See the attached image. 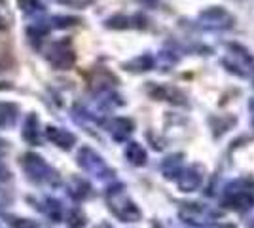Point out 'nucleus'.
Instances as JSON below:
<instances>
[{
	"mask_svg": "<svg viewBox=\"0 0 254 228\" xmlns=\"http://www.w3.org/2000/svg\"><path fill=\"white\" fill-rule=\"evenodd\" d=\"M222 67L239 78H251L254 69V55L237 42L226 44V55L222 57Z\"/></svg>",
	"mask_w": 254,
	"mask_h": 228,
	"instance_id": "nucleus-1",
	"label": "nucleus"
},
{
	"mask_svg": "<svg viewBox=\"0 0 254 228\" xmlns=\"http://www.w3.org/2000/svg\"><path fill=\"white\" fill-rule=\"evenodd\" d=\"M52 25H50V29L55 27V29H64V27H70V25H76L78 19L76 17H66V15H55L52 17Z\"/></svg>",
	"mask_w": 254,
	"mask_h": 228,
	"instance_id": "nucleus-20",
	"label": "nucleus"
},
{
	"mask_svg": "<svg viewBox=\"0 0 254 228\" xmlns=\"http://www.w3.org/2000/svg\"><path fill=\"white\" fill-rule=\"evenodd\" d=\"M10 225L11 228H38V225L29 219H10Z\"/></svg>",
	"mask_w": 254,
	"mask_h": 228,
	"instance_id": "nucleus-21",
	"label": "nucleus"
},
{
	"mask_svg": "<svg viewBox=\"0 0 254 228\" xmlns=\"http://www.w3.org/2000/svg\"><path fill=\"white\" fill-rule=\"evenodd\" d=\"M226 204L232 207H251L254 204V181L249 179H237L232 185L226 186Z\"/></svg>",
	"mask_w": 254,
	"mask_h": 228,
	"instance_id": "nucleus-4",
	"label": "nucleus"
},
{
	"mask_svg": "<svg viewBox=\"0 0 254 228\" xmlns=\"http://www.w3.org/2000/svg\"><path fill=\"white\" fill-rule=\"evenodd\" d=\"M135 130V124H133V120L131 118H124V116H118L110 122V126H108V131H110V135L114 137V141L122 143V141H127V137L133 133Z\"/></svg>",
	"mask_w": 254,
	"mask_h": 228,
	"instance_id": "nucleus-13",
	"label": "nucleus"
},
{
	"mask_svg": "<svg viewBox=\"0 0 254 228\" xmlns=\"http://www.w3.org/2000/svg\"><path fill=\"white\" fill-rule=\"evenodd\" d=\"M23 137H25V141L32 143V145L38 143V139H40V130H38V118H36V114L27 116L25 130H23Z\"/></svg>",
	"mask_w": 254,
	"mask_h": 228,
	"instance_id": "nucleus-18",
	"label": "nucleus"
},
{
	"mask_svg": "<svg viewBox=\"0 0 254 228\" xmlns=\"http://www.w3.org/2000/svg\"><path fill=\"white\" fill-rule=\"evenodd\" d=\"M46 59L57 71H68V69H72L76 63V52L74 48H72V42L68 38L53 42L48 48V52H46Z\"/></svg>",
	"mask_w": 254,
	"mask_h": 228,
	"instance_id": "nucleus-3",
	"label": "nucleus"
},
{
	"mask_svg": "<svg viewBox=\"0 0 254 228\" xmlns=\"http://www.w3.org/2000/svg\"><path fill=\"white\" fill-rule=\"evenodd\" d=\"M106 29L112 31H127V29H146L148 27V19L142 13H135V15H126V13H116L112 17H108L105 21Z\"/></svg>",
	"mask_w": 254,
	"mask_h": 228,
	"instance_id": "nucleus-8",
	"label": "nucleus"
},
{
	"mask_svg": "<svg viewBox=\"0 0 254 228\" xmlns=\"http://www.w3.org/2000/svg\"><path fill=\"white\" fill-rule=\"evenodd\" d=\"M17 112L19 107L15 103H8V101H0V128H10L17 120Z\"/></svg>",
	"mask_w": 254,
	"mask_h": 228,
	"instance_id": "nucleus-15",
	"label": "nucleus"
},
{
	"mask_svg": "<svg viewBox=\"0 0 254 228\" xmlns=\"http://www.w3.org/2000/svg\"><path fill=\"white\" fill-rule=\"evenodd\" d=\"M4 29H6V23H4V19L0 17V31H4Z\"/></svg>",
	"mask_w": 254,
	"mask_h": 228,
	"instance_id": "nucleus-24",
	"label": "nucleus"
},
{
	"mask_svg": "<svg viewBox=\"0 0 254 228\" xmlns=\"http://www.w3.org/2000/svg\"><path fill=\"white\" fill-rule=\"evenodd\" d=\"M46 137H48L53 145L61 147L64 151L72 149V145L76 143L74 133H70L68 130H63V128H55V126H48V128H46Z\"/></svg>",
	"mask_w": 254,
	"mask_h": 228,
	"instance_id": "nucleus-12",
	"label": "nucleus"
},
{
	"mask_svg": "<svg viewBox=\"0 0 254 228\" xmlns=\"http://www.w3.org/2000/svg\"><path fill=\"white\" fill-rule=\"evenodd\" d=\"M179 61H180L179 52H175V50H161L158 54V57H156V67H158L159 71L167 73L175 65H179Z\"/></svg>",
	"mask_w": 254,
	"mask_h": 228,
	"instance_id": "nucleus-17",
	"label": "nucleus"
},
{
	"mask_svg": "<svg viewBox=\"0 0 254 228\" xmlns=\"http://www.w3.org/2000/svg\"><path fill=\"white\" fill-rule=\"evenodd\" d=\"M251 80H253V86H254V69H253V73H251Z\"/></svg>",
	"mask_w": 254,
	"mask_h": 228,
	"instance_id": "nucleus-25",
	"label": "nucleus"
},
{
	"mask_svg": "<svg viewBox=\"0 0 254 228\" xmlns=\"http://www.w3.org/2000/svg\"><path fill=\"white\" fill-rule=\"evenodd\" d=\"M122 67L129 73H138V75L140 73H148V71L156 69V55H152L150 52H144V54H138L133 59L126 61Z\"/></svg>",
	"mask_w": 254,
	"mask_h": 228,
	"instance_id": "nucleus-11",
	"label": "nucleus"
},
{
	"mask_svg": "<svg viewBox=\"0 0 254 228\" xmlns=\"http://www.w3.org/2000/svg\"><path fill=\"white\" fill-rule=\"evenodd\" d=\"M23 167H25V171L29 173L32 181H40V183H46L52 175H55L52 167L36 154H25L23 156Z\"/></svg>",
	"mask_w": 254,
	"mask_h": 228,
	"instance_id": "nucleus-9",
	"label": "nucleus"
},
{
	"mask_svg": "<svg viewBox=\"0 0 254 228\" xmlns=\"http://www.w3.org/2000/svg\"><path fill=\"white\" fill-rule=\"evenodd\" d=\"M146 93L154 101H165L177 107H188V95L177 86L171 84H156V82H148L146 84Z\"/></svg>",
	"mask_w": 254,
	"mask_h": 228,
	"instance_id": "nucleus-5",
	"label": "nucleus"
},
{
	"mask_svg": "<svg viewBox=\"0 0 254 228\" xmlns=\"http://www.w3.org/2000/svg\"><path fill=\"white\" fill-rule=\"evenodd\" d=\"M182 154H173V156H167L163 163H161V171L167 179H177L182 171Z\"/></svg>",
	"mask_w": 254,
	"mask_h": 228,
	"instance_id": "nucleus-16",
	"label": "nucleus"
},
{
	"mask_svg": "<svg viewBox=\"0 0 254 228\" xmlns=\"http://www.w3.org/2000/svg\"><path fill=\"white\" fill-rule=\"evenodd\" d=\"M126 158L129 162L133 163V165H144L146 160H148V154L144 151V147L140 145V143H127L126 147Z\"/></svg>",
	"mask_w": 254,
	"mask_h": 228,
	"instance_id": "nucleus-14",
	"label": "nucleus"
},
{
	"mask_svg": "<svg viewBox=\"0 0 254 228\" xmlns=\"http://www.w3.org/2000/svg\"><path fill=\"white\" fill-rule=\"evenodd\" d=\"M177 181H179V188L182 192H193V190L199 188V185H201L203 181L201 169L197 165H191L188 169H182L180 175L177 177Z\"/></svg>",
	"mask_w": 254,
	"mask_h": 228,
	"instance_id": "nucleus-10",
	"label": "nucleus"
},
{
	"mask_svg": "<svg viewBox=\"0 0 254 228\" xmlns=\"http://www.w3.org/2000/svg\"><path fill=\"white\" fill-rule=\"evenodd\" d=\"M108 202H110V207L114 209L118 217L126 219V221H135L138 219V209L137 206L127 198V194L124 192V186L118 185L116 188H110L108 192Z\"/></svg>",
	"mask_w": 254,
	"mask_h": 228,
	"instance_id": "nucleus-6",
	"label": "nucleus"
},
{
	"mask_svg": "<svg viewBox=\"0 0 254 228\" xmlns=\"http://www.w3.org/2000/svg\"><path fill=\"white\" fill-rule=\"evenodd\" d=\"M59 4H64V6H72V8H84L87 4H91L93 0H55Z\"/></svg>",
	"mask_w": 254,
	"mask_h": 228,
	"instance_id": "nucleus-22",
	"label": "nucleus"
},
{
	"mask_svg": "<svg viewBox=\"0 0 254 228\" xmlns=\"http://www.w3.org/2000/svg\"><path fill=\"white\" fill-rule=\"evenodd\" d=\"M17 4H19L23 13H29V15H38L46 10L42 0H17Z\"/></svg>",
	"mask_w": 254,
	"mask_h": 228,
	"instance_id": "nucleus-19",
	"label": "nucleus"
},
{
	"mask_svg": "<svg viewBox=\"0 0 254 228\" xmlns=\"http://www.w3.org/2000/svg\"><path fill=\"white\" fill-rule=\"evenodd\" d=\"M193 23L197 29L207 31V33H224V31L233 29L235 17L224 6H207L205 10L197 13Z\"/></svg>",
	"mask_w": 254,
	"mask_h": 228,
	"instance_id": "nucleus-2",
	"label": "nucleus"
},
{
	"mask_svg": "<svg viewBox=\"0 0 254 228\" xmlns=\"http://www.w3.org/2000/svg\"><path fill=\"white\" fill-rule=\"evenodd\" d=\"M138 2H142L144 6H156L158 4V0H138Z\"/></svg>",
	"mask_w": 254,
	"mask_h": 228,
	"instance_id": "nucleus-23",
	"label": "nucleus"
},
{
	"mask_svg": "<svg viewBox=\"0 0 254 228\" xmlns=\"http://www.w3.org/2000/svg\"><path fill=\"white\" fill-rule=\"evenodd\" d=\"M78 163H80V167H84L87 173L95 175V177H106L108 173H112L108 169V165L105 163V160L93 149H89V147H84L80 151V154H78Z\"/></svg>",
	"mask_w": 254,
	"mask_h": 228,
	"instance_id": "nucleus-7",
	"label": "nucleus"
}]
</instances>
